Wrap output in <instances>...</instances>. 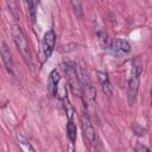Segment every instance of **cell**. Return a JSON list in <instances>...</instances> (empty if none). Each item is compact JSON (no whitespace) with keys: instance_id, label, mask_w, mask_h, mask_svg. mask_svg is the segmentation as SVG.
Masks as SVG:
<instances>
[{"instance_id":"obj_1","label":"cell","mask_w":152,"mask_h":152,"mask_svg":"<svg viewBox=\"0 0 152 152\" xmlns=\"http://www.w3.org/2000/svg\"><path fill=\"white\" fill-rule=\"evenodd\" d=\"M11 33H12V37H13V40L19 50V52L21 53L23 58L25 59V62L32 66L33 65V62H32V53H31V49H30V45H28V42L25 37V34L23 33L21 28L18 26V25H12V30H11Z\"/></svg>"},{"instance_id":"obj_2","label":"cell","mask_w":152,"mask_h":152,"mask_svg":"<svg viewBox=\"0 0 152 152\" xmlns=\"http://www.w3.org/2000/svg\"><path fill=\"white\" fill-rule=\"evenodd\" d=\"M141 63L139 58H135L132 62V68H131V74L128 78V100L129 103H133L138 93V87H139V81H140V75H141Z\"/></svg>"},{"instance_id":"obj_3","label":"cell","mask_w":152,"mask_h":152,"mask_svg":"<svg viewBox=\"0 0 152 152\" xmlns=\"http://www.w3.org/2000/svg\"><path fill=\"white\" fill-rule=\"evenodd\" d=\"M64 69H65L68 83H69V87H70L72 94L75 96H81L82 95V88H81V83H80V78H78V75H77L76 66L71 62H68L65 64Z\"/></svg>"},{"instance_id":"obj_4","label":"cell","mask_w":152,"mask_h":152,"mask_svg":"<svg viewBox=\"0 0 152 152\" xmlns=\"http://www.w3.org/2000/svg\"><path fill=\"white\" fill-rule=\"evenodd\" d=\"M55 43H56V34H55L53 30H49L44 34L43 42H42V51H40V55H39L40 63H44L45 59H48L50 57V55L53 51Z\"/></svg>"},{"instance_id":"obj_5","label":"cell","mask_w":152,"mask_h":152,"mask_svg":"<svg viewBox=\"0 0 152 152\" xmlns=\"http://www.w3.org/2000/svg\"><path fill=\"white\" fill-rule=\"evenodd\" d=\"M0 52H1V58H2V62H4V65H5L6 70L10 72V75L17 76L15 68H14V64H13V61H12V56H11L10 49L7 48V45H6V43L4 40H1Z\"/></svg>"},{"instance_id":"obj_6","label":"cell","mask_w":152,"mask_h":152,"mask_svg":"<svg viewBox=\"0 0 152 152\" xmlns=\"http://www.w3.org/2000/svg\"><path fill=\"white\" fill-rule=\"evenodd\" d=\"M81 122H82V131H83V135H84V138H86L89 142L95 144V140H96L95 129H94L93 124L90 122L89 118H88L86 114H83V115H82Z\"/></svg>"},{"instance_id":"obj_7","label":"cell","mask_w":152,"mask_h":152,"mask_svg":"<svg viewBox=\"0 0 152 152\" xmlns=\"http://www.w3.org/2000/svg\"><path fill=\"white\" fill-rule=\"evenodd\" d=\"M113 52L115 53H127L131 51V44L125 40V39H120V38H114L110 42V46Z\"/></svg>"},{"instance_id":"obj_8","label":"cell","mask_w":152,"mask_h":152,"mask_svg":"<svg viewBox=\"0 0 152 152\" xmlns=\"http://www.w3.org/2000/svg\"><path fill=\"white\" fill-rule=\"evenodd\" d=\"M97 78L100 81V84H101L102 90L104 91V94L108 97H110L112 96V93H113V88H112V84L109 82L108 74L104 72V71H97Z\"/></svg>"},{"instance_id":"obj_9","label":"cell","mask_w":152,"mask_h":152,"mask_svg":"<svg viewBox=\"0 0 152 152\" xmlns=\"http://www.w3.org/2000/svg\"><path fill=\"white\" fill-rule=\"evenodd\" d=\"M59 81H61L59 72L56 69L52 70L49 75V82H48V87H49V90H50L51 94H53V95L57 94V87H58Z\"/></svg>"},{"instance_id":"obj_10","label":"cell","mask_w":152,"mask_h":152,"mask_svg":"<svg viewBox=\"0 0 152 152\" xmlns=\"http://www.w3.org/2000/svg\"><path fill=\"white\" fill-rule=\"evenodd\" d=\"M17 141H18V145L21 150V152H36L32 147V145L24 138V137H18L17 138Z\"/></svg>"},{"instance_id":"obj_11","label":"cell","mask_w":152,"mask_h":152,"mask_svg":"<svg viewBox=\"0 0 152 152\" xmlns=\"http://www.w3.org/2000/svg\"><path fill=\"white\" fill-rule=\"evenodd\" d=\"M66 134H68L69 140L74 144L76 141V137H77V128L72 124V121H69L68 125H66Z\"/></svg>"},{"instance_id":"obj_12","label":"cell","mask_w":152,"mask_h":152,"mask_svg":"<svg viewBox=\"0 0 152 152\" xmlns=\"http://www.w3.org/2000/svg\"><path fill=\"white\" fill-rule=\"evenodd\" d=\"M97 38H99V42H100V44L103 46V48H106V49H108L109 46H110V39H109V37H108V34L106 33V32H103V31H99L97 32Z\"/></svg>"},{"instance_id":"obj_13","label":"cell","mask_w":152,"mask_h":152,"mask_svg":"<svg viewBox=\"0 0 152 152\" xmlns=\"http://www.w3.org/2000/svg\"><path fill=\"white\" fill-rule=\"evenodd\" d=\"M25 6L27 7V13L31 17V20L36 21V2L34 1H25Z\"/></svg>"},{"instance_id":"obj_14","label":"cell","mask_w":152,"mask_h":152,"mask_svg":"<svg viewBox=\"0 0 152 152\" xmlns=\"http://www.w3.org/2000/svg\"><path fill=\"white\" fill-rule=\"evenodd\" d=\"M63 106H64L65 113H66V115H68V118H69V121H71V118H72V114H74V108H72V106L70 104L68 97H65V96L63 97Z\"/></svg>"},{"instance_id":"obj_15","label":"cell","mask_w":152,"mask_h":152,"mask_svg":"<svg viewBox=\"0 0 152 152\" xmlns=\"http://www.w3.org/2000/svg\"><path fill=\"white\" fill-rule=\"evenodd\" d=\"M71 6H72V8H74V13L76 14V17H78V18H81L82 17V14H83V11H82V7H81V4L78 2V1H72L71 2Z\"/></svg>"},{"instance_id":"obj_16","label":"cell","mask_w":152,"mask_h":152,"mask_svg":"<svg viewBox=\"0 0 152 152\" xmlns=\"http://www.w3.org/2000/svg\"><path fill=\"white\" fill-rule=\"evenodd\" d=\"M135 152H151V151H150V148L147 146H145L142 144H138L135 146Z\"/></svg>"},{"instance_id":"obj_17","label":"cell","mask_w":152,"mask_h":152,"mask_svg":"<svg viewBox=\"0 0 152 152\" xmlns=\"http://www.w3.org/2000/svg\"><path fill=\"white\" fill-rule=\"evenodd\" d=\"M133 129H134V132H135L137 135H144L145 134V129L142 127H140L139 125H137V124L133 126Z\"/></svg>"},{"instance_id":"obj_18","label":"cell","mask_w":152,"mask_h":152,"mask_svg":"<svg viewBox=\"0 0 152 152\" xmlns=\"http://www.w3.org/2000/svg\"><path fill=\"white\" fill-rule=\"evenodd\" d=\"M96 147H97V152H106V150L103 148V146L100 142H97V146Z\"/></svg>"},{"instance_id":"obj_19","label":"cell","mask_w":152,"mask_h":152,"mask_svg":"<svg viewBox=\"0 0 152 152\" xmlns=\"http://www.w3.org/2000/svg\"><path fill=\"white\" fill-rule=\"evenodd\" d=\"M151 106H152V89H151Z\"/></svg>"}]
</instances>
